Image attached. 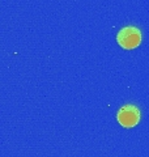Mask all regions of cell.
<instances>
[{"label":"cell","mask_w":149,"mask_h":157,"mask_svg":"<svg viewBox=\"0 0 149 157\" xmlns=\"http://www.w3.org/2000/svg\"><path fill=\"white\" fill-rule=\"evenodd\" d=\"M117 41L120 47L126 50L136 48L141 42V32L135 26H126L122 30H119L117 36Z\"/></svg>","instance_id":"6da1fadb"},{"label":"cell","mask_w":149,"mask_h":157,"mask_svg":"<svg viewBox=\"0 0 149 157\" xmlns=\"http://www.w3.org/2000/svg\"><path fill=\"white\" fill-rule=\"evenodd\" d=\"M117 119L119 124L126 127V128L135 127L140 121V110L133 105H126L118 111Z\"/></svg>","instance_id":"7a4b0ae2"}]
</instances>
